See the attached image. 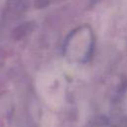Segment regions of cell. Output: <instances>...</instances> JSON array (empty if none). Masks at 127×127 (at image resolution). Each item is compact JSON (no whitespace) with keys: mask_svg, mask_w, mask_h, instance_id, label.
I'll return each instance as SVG.
<instances>
[]
</instances>
